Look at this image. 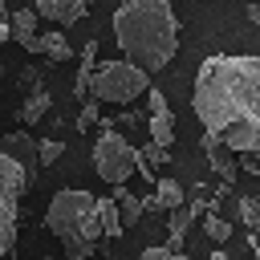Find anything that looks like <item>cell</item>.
<instances>
[{"instance_id": "3", "label": "cell", "mask_w": 260, "mask_h": 260, "mask_svg": "<svg viewBox=\"0 0 260 260\" xmlns=\"http://www.w3.org/2000/svg\"><path fill=\"white\" fill-rule=\"evenodd\" d=\"M45 223L49 232L65 244V256L69 260H89L98 240H102V228H98V215H93V195L89 191H57L49 199V211H45Z\"/></svg>"}, {"instance_id": "27", "label": "cell", "mask_w": 260, "mask_h": 260, "mask_svg": "<svg viewBox=\"0 0 260 260\" xmlns=\"http://www.w3.org/2000/svg\"><path fill=\"white\" fill-rule=\"evenodd\" d=\"M240 167H244L248 175H260V158H256V154H240Z\"/></svg>"}, {"instance_id": "22", "label": "cell", "mask_w": 260, "mask_h": 260, "mask_svg": "<svg viewBox=\"0 0 260 260\" xmlns=\"http://www.w3.org/2000/svg\"><path fill=\"white\" fill-rule=\"evenodd\" d=\"M138 158H142L146 167H167V162H171V150H162V146H154V142H146V146L138 150Z\"/></svg>"}, {"instance_id": "24", "label": "cell", "mask_w": 260, "mask_h": 260, "mask_svg": "<svg viewBox=\"0 0 260 260\" xmlns=\"http://www.w3.org/2000/svg\"><path fill=\"white\" fill-rule=\"evenodd\" d=\"M138 260H187L183 252H175V248H146Z\"/></svg>"}, {"instance_id": "19", "label": "cell", "mask_w": 260, "mask_h": 260, "mask_svg": "<svg viewBox=\"0 0 260 260\" xmlns=\"http://www.w3.org/2000/svg\"><path fill=\"white\" fill-rule=\"evenodd\" d=\"M0 187H4V191H12L16 199L28 191V179H24V171H20L12 158H4V154H0Z\"/></svg>"}, {"instance_id": "15", "label": "cell", "mask_w": 260, "mask_h": 260, "mask_svg": "<svg viewBox=\"0 0 260 260\" xmlns=\"http://www.w3.org/2000/svg\"><path fill=\"white\" fill-rule=\"evenodd\" d=\"M93 69H98V41H89L85 49H81V69H77V85H73V93L85 102L89 98V77H93Z\"/></svg>"}, {"instance_id": "20", "label": "cell", "mask_w": 260, "mask_h": 260, "mask_svg": "<svg viewBox=\"0 0 260 260\" xmlns=\"http://www.w3.org/2000/svg\"><path fill=\"white\" fill-rule=\"evenodd\" d=\"M203 232H207V236H211L215 244H223V240L232 236V223H228L223 215H215V211H207V215H203Z\"/></svg>"}, {"instance_id": "4", "label": "cell", "mask_w": 260, "mask_h": 260, "mask_svg": "<svg viewBox=\"0 0 260 260\" xmlns=\"http://www.w3.org/2000/svg\"><path fill=\"white\" fill-rule=\"evenodd\" d=\"M146 89H150L146 73L134 69L130 61H102L93 69V77H89V98L93 102H110V106H130Z\"/></svg>"}, {"instance_id": "5", "label": "cell", "mask_w": 260, "mask_h": 260, "mask_svg": "<svg viewBox=\"0 0 260 260\" xmlns=\"http://www.w3.org/2000/svg\"><path fill=\"white\" fill-rule=\"evenodd\" d=\"M134 150L138 146H130V138H122L118 130H102L98 142H93V167H98V175L110 187H122L130 179V171H134Z\"/></svg>"}, {"instance_id": "13", "label": "cell", "mask_w": 260, "mask_h": 260, "mask_svg": "<svg viewBox=\"0 0 260 260\" xmlns=\"http://www.w3.org/2000/svg\"><path fill=\"white\" fill-rule=\"evenodd\" d=\"M49 106H53V102H49V89H45V85H41V89H28L24 102H20V110H16V118L28 122V126H37V122L49 114Z\"/></svg>"}, {"instance_id": "28", "label": "cell", "mask_w": 260, "mask_h": 260, "mask_svg": "<svg viewBox=\"0 0 260 260\" xmlns=\"http://www.w3.org/2000/svg\"><path fill=\"white\" fill-rule=\"evenodd\" d=\"M4 41H8V4L0 0V49H4Z\"/></svg>"}, {"instance_id": "30", "label": "cell", "mask_w": 260, "mask_h": 260, "mask_svg": "<svg viewBox=\"0 0 260 260\" xmlns=\"http://www.w3.org/2000/svg\"><path fill=\"white\" fill-rule=\"evenodd\" d=\"M41 260H49V256H41Z\"/></svg>"}, {"instance_id": "2", "label": "cell", "mask_w": 260, "mask_h": 260, "mask_svg": "<svg viewBox=\"0 0 260 260\" xmlns=\"http://www.w3.org/2000/svg\"><path fill=\"white\" fill-rule=\"evenodd\" d=\"M114 37L134 69L158 73L179 49V20L171 0H122L114 12Z\"/></svg>"}, {"instance_id": "26", "label": "cell", "mask_w": 260, "mask_h": 260, "mask_svg": "<svg viewBox=\"0 0 260 260\" xmlns=\"http://www.w3.org/2000/svg\"><path fill=\"white\" fill-rule=\"evenodd\" d=\"M20 89H41V69H20Z\"/></svg>"}, {"instance_id": "14", "label": "cell", "mask_w": 260, "mask_h": 260, "mask_svg": "<svg viewBox=\"0 0 260 260\" xmlns=\"http://www.w3.org/2000/svg\"><path fill=\"white\" fill-rule=\"evenodd\" d=\"M207 211V203L203 199H195V203H183V207H175V215H171V244L167 248H175L179 252V244H183V232H187V223L195 219V215H203Z\"/></svg>"}, {"instance_id": "16", "label": "cell", "mask_w": 260, "mask_h": 260, "mask_svg": "<svg viewBox=\"0 0 260 260\" xmlns=\"http://www.w3.org/2000/svg\"><path fill=\"white\" fill-rule=\"evenodd\" d=\"M154 207L158 211H175V207H183V187L175 183V179H154Z\"/></svg>"}, {"instance_id": "12", "label": "cell", "mask_w": 260, "mask_h": 260, "mask_svg": "<svg viewBox=\"0 0 260 260\" xmlns=\"http://www.w3.org/2000/svg\"><path fill=\"white\" fill-rule=\"evenodd\" d=\"M8 37H12L20 49L32 45V37H37V16H32V8H16V12H8Z\"/></svg>"}, {"instance_id": "9", "label": "cell", "mask_w": 260, "mask_h": 260, "mask_svg": "<svg viewBox=\"0 0 260 260\" xmlns=\"http://www.w3.org/2000/svg\"><path fill=\"white\" fill-rule=\"evenodd\" d=\"M16 215H20V199L0 187V256H8L16 244Z\"/></svg>"}, {"instance_id": "18", "label": "cell", "mask_w": 260, "mask_h": 260, "mask_svg": "<svg viewBox=\"0 0 260 260\" xmlns=\"http://www.w3.org/2000/svg\"><path fill=\"white\" fill-rule=\"evenodd\" d=\"M93 215H98V228H102V236H122V223H118V207H114V199H110V195L93 199Z\"/></svg>"}, {"instance_id": "7", "label": "cell", "mask_w": 260, "mask_h": 260, "mask_svg": "<svg viewBox=\"0 0 260 260\" xmlns=\"http://www.w3.org/2000/svg\"><path fill=\"white\" fill-rule=\"evenodd\" d=\"M146 98H150V118H146L150 122V142L171 150V142H175V114H171V106H167V98L158 89H146Z\"/></svg>"}, {"instance_id": "21", "label": "cell", "mask_w": 260, "mask_h": 260, "mask_svg": "<svg viewBox=\"0 0 260 260\" xmlns=\"http://www.w3.org/2000/svg\"><path fill=\"white\" fill-rule=\"evenodd\" d=\"M61 150H65V146H61L57 138H41V142H37V162H41V167H53V162L61 158Z\"/></svg>"}, {"instance_id": "23", "label": "cell", "mask_w": 260, "mask_h": 260, "mask_svg": "<svg viewBox=\"0 0 260 260\" xmlns=\"http://www.w3.org/2000/svg\"><path fill=\"white\" fill-rule=\"evenodd\" d=\"M98 118H102V114H98V102H93V98H85V106H81V118H77V126H81V130H89V126H93Z\"/></svg>"}, {"instance_id": "1", "label": "cell", "mask_w": 260, "mask_h": 260, "mask_svg": "<svg viewBox=\"0 0 260 260\" xmlns=\"http://www.w3.org/2000/svg\"><path fill=\"white\" fill-rule=\"evenodd\" d=\"M195 118L207 138L223 150L256 154L260 146V57L256 53H215L195 73L191 93Z\"/></svg>"}, {"instance_id": "10", "label": "cell", "mask_w": 260, "mask_h": 260, "mask_svg": "<svg viewBox=\"0 0 260 260\" xmlns=\"http://www.w3.org/2000/svg\"><path fill=\"white\" fill-rule=\"evenodd\" d=\"M28 53H41L45 61H65L69 57V41H65V32H37L32 37V45H28Z\"/></svg>"}, {"instance_id": "6", "label": "cell", "mask_w": 260, "mask_h": 260, "mask_svg": "<svg viewBox=\"0 0 260 260\" xmlns=\"http://www.w3.org/2000/svg\"><path fill=\"white\" fill-rule=\"evenodd\" d=\"M0 154H4V158H12V162L24 171L28 187L37 183L41 162H37V138H32L28 130H8V134H0Z\"/></svg>"}, {"instance_id": "11", "label": "cell", "mask_w": 260, "mask_h": 260, "mask_svg": "<svg viewBox=\"0 0 260 260\" xmlns=\"http://www.w3.org/2000/svg\"><path fill=\"white\" fill-rule=\"evenodd\" d=\"M110 199H114V207H118V223H122V232H126V228H134V223L142 219V199H138L134 191L114 187V191H110Z\"/></svg>"}, {"instance_id": "25", "label": "cell", "mask_w": 260, "mask_h": 260, "mask_svg": "<svg viewBox=\"0 0 260 260\" xmlns=\"http://www.w3.org/2000/svg\"><path fill=\"white\" fill-rule=\"evenodd\" d=\"M256 211H260V207H256V199H252V195H244V199H240V215H244V223H248V228H256V219H260Z\"/></svg>"}, {"instance_id": "29", "label": "cell", "mask_w": 260, "mask_h": 260, "mask_svg": "<svg viewBox=\"0 0 260 260\" xmlns=\"http://www.w3.org/2000/svg\"><path fill=\"white\" fill-rule=\"evenodd\" d=\"M207 260H236V256H228V252H219V248H215V252H211Z\"/></svg>"}, {"instance_id": "17", "label": "cell", "mask_w": 260, "mask_h": 260, "mask_svg": "<svg viewBox=\"0 0 260 260\" xmlns=\"http://www.w3.org/2000/svg\"><path fill=\"white\" fill-rule=\"evenodd\" d=\"M203 150H207L211 167H215V171H219V175L232 183V179H236V158H232V150H223V146H219L215 138H207V134H203Z\"/></svg>"}, {"instance_id": "8", "label": "cell", "mask_w": 260, "mask_h": 260, "mask_svg": "<svg viewBox=\"0 0 260 260\" xmlns=\"http://www.w3.org/2000/svg\"><path fill=\"white\" fill-rule=\"evenodd\" d=\"M85 8H89V0H37V12L32 16H45V20H57V24H73V20H81L85 16Z\"/></svg>"}]
</instances>
